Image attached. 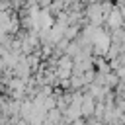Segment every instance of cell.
Here are the masks:
<instances>
[{
  "label": "cell",
  "mask_w": 125,
  "mask_h": 125,
  "mask_svg": "<svg viewBox=\"0 0 125 125\" xmlns=\"http://www.w3.org/2000/svg\"><path fill=\"white\" fill-rule=\"evenodd\" d=\"M119 23H121V16H119V12H113L111 18H109V25L111 27H117Z\"/></svg>",
  "instance_id": "obj_1"
}]
</instances>
